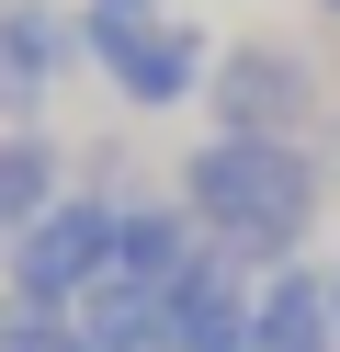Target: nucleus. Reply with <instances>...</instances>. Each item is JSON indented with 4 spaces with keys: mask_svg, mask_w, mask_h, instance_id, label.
I'll use <instances>...</instances> for the list:
<instances>
[{
    "mask_svg": "<svg viewBox=\"0 0 340 352\" xmlns=\"http://www.w3.org/2000/svg\"><path fill=\"white\" fill-rule=\"evenodd\" d=\"M0 352H80V318H68V307H0Z\"/></svg>",
    "mask_w": 340,
    "mask_h": 352,
    "instance_id": "11",
    "label": "nucleus"
},
{
    "mask_svg": "<svg viewBox=\"0 0 340 352\" xmlns=\"http://www.w3.org/2000/svg\"><path fill=\"white\" fill-rule=\"evenodd\" d=\"M68 46H80V23H57L45 0H0V125H23L45 102V80L68 69Z\"/></svg>",
    "mask_w": 340,
    "mask_h": 352,
    "instance_id": "7",
    "label": "nucleus"
},
{
    "mask_svg": "<svg viewBox=\"0 0 340 352\" xmlns=\"http://www.w3.org/2000/svg\"><path fill=\"white\" fill-rule=\"evenodd\" d=\"M317 12H340V0H317Z\"/></svg>",
    "mask_w": 340,
    "mask_h": 352,
    "instance_id": "13",
    "label": "nucleus"
},
{
    "mask_svg": "<svg viewBox=\"0 0 340 352\" xmlns=\"http://www.w3.org/2000/svg\"><path fill=\"white\" fill-rule=\"evenodd\" d=\"M170 23V0H80V57L102 69V57H125L136 34H159Z\"/></svg>",
    "mask_w": 340,
    "mask_h": 352,
    "instance_id": "10",
    "label": "nucleus"
},
{
    "mask_svg": "<svg viewBox=\"0 0 340 352\" xmlns=\"http://www.w3.org/2000/svg\"><path fill=\"white\" fill-rule=\"evenodd\" d=\"M102 80L136 102V114H170V102H193L204 80H216V46H204V23H159V34H136L125 57H102Z\"/></svg>",
    "mask_w": 340,
    "mask_h": 352,
    "instance_id": "4",
    "label": "nucleus"
},
{
    "mask_svg": "<svg viewBox=\"0 0 340 352\" xmlns=\"http://www.w3.org/2000/svg\"><path fill=\"white\" fill-rule=\"evenodd\" d=\"M57 205V148L45 137H0V239H23Z\"/></svg>",
    "mask_w": 340,
    "mask_h": 352,
    "instance_id": "9",
    "label": "nucleus"
},
{
    "mask_svg": "<svg viewBox=\"0 0 340 352\" xmlns=\"http://www.w3.org/2000/svg\"><path fill=\"white\" fill-rule=\"evenodd\" d=\"M249 352H340V307H329V273H317V261L261 273V296H249Z\"/></svg>",
    "mask_w": 340,
    "mask_h": 352,
    "instance_id": "6",
    "label": "nucleus"
},
{
    "mask_svg": "<svg viewBox=\"0 0 340 352\" xmlns=\"http://www.w3.org/2000/svg\"><path fill=\"white\" fill-rule=\"evenodd\" d=\"M249 296H261V273H238L227 250H204L170 284V352H249Z\"/></svg>",
    "mask_w": 340,
    "mask_h": 352,
    "instance_id": "5",
    "label": "nucleus"
},
{
    "mask_svg": "<svg viewBox=\"0 0 340 352\" xmlns=\"http://www.w3.org/2000/svg\"><path fill=\"white\" fill-rule=\"evenodd\" d=\"M193 261H204V228H193V205H125V239H113V273H125V284L170 296Z\"/></svg>",
    "mask_w": 340,
    "mask_h": 352,
    "instance_id": "8",
    "label": "nucleus"
},
{
    "mask_svg": "<svg viewBox=\"0 0 340 352\" xmlns=\"http://www.w3.org/2000/svg\"><path fill=\"white\" fill-rule=\"evenodd\" d=\"M181 205H193L204 250H227L238 273H284V261H306L329 170L306 137H204L181 160Z\"/></svg>",
    "mask_w": 340,
    "mask_h": 352,
    "instance_id": "1",
    "label": "nucleus"
},
{
    "mask_svg": "<svg viewBox=\"0 0 340 352\" xmlns=\"http://www.w3.org/2000/svg\"><path fill=\"white\" fill-rule=\"evenodd\" d=\"M113 239H125V205H102V193H57L23 239H0V284H12L23 307H80L91 284L113 273Z\"/></svg>",
    "mask_w": 340,
    "mask_h": 352,
    "instance_id": "2",
    "label": "nucleus"
},
{
    "mask_svg": "<svg viewBox=\"0 0 340 352\" xmlns=\"http://www.w3.org/2000/svg\"><path fill=\"white\" fill-rule=\"evenodd\" d=\"M329 307H340V261H329Z\"/></svg>",
    "mask_w": 340,
    "mask_h": 352,
    "instance_id": "12",
    "label": "nucleus"
},
{
    "mask_svg": "<svg viewBox=\"0 0 340 352\" xmlns=\"http://www.w3.org/2000/svg\"><path fill=\"white\" fill-rule=\"evenodd\" d=\"M204 102H216V137H317V69L295 46H272V34L216 46Z\"/></svg>",
    "mask_w": 340,
    "mask_h": 352,
    "instance_id": "3",
    "label": "nucleus"
}]
</instances>
